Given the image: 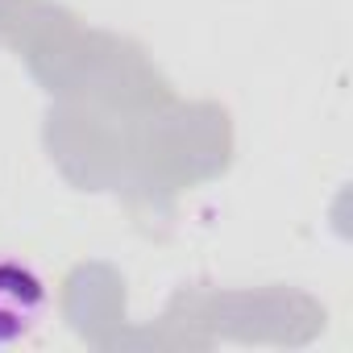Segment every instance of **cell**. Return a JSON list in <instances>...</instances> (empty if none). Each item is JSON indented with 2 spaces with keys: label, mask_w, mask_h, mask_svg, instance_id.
Listing matches in <instances>:
<instances>
[{
  "label": "cell",
  "mask_w": 353,
  "mask_h": 353,
  "mask_svg": "<svg viewBox=\"0 0 353 353\" xmlns=\"http://www.w3.org/2000/svg\"><path fill=\"white\" fill-rule=\"evenodd\" d=\"M46 312V283L17 258H0V345H13L38 328Z\"/></svg>",
  "instance_id": "6da1fadb"
}]
</instances>
